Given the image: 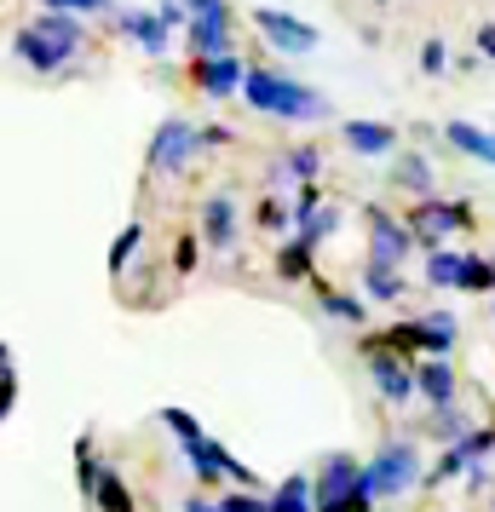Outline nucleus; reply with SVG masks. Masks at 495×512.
<instances>
[{
	"label": "nucleus",
	"instance_id": "nucleus-20",
	"mask_svg": "<svg viewBox=\"0 0 495 512\" xmlns=\"http://www.w3.org/2000/svg\"><path fill=\"white\" fill-rule=\"evenodd\" d=\"M449 346H455V317H449V311H432V317H421V351L444 357Z\"/></svg>",
	"mask_w": 495,
	"mask_h": 512
},
{
	"label": "nucleus",
	"instance_id": "nucleus-40",
	"mask_svg": "<svg viewBox=\"0 0 495 512\" xmlns=\"http://www.w3.org/2000/svg\"><path fill=\"white\" fill-rule=\"evenodd\" d=\"M478 52H484V58H495V29L490 24L478 29Z\"/></svg>",
	"mask_w": 495,
	"mask_h": 512
},
{
	"label": "nucleus",
	"instance_id": "nucleus-37",
	"mask_svg": "<svg viewBox=\"0 0 495 512\" xmlns=\"http://www.w3.org/2000/svg\"><path fill=\"white\" fill-rule=\"evenodd\" d=\"M317 202H323V190H317V185H306L300 196H294V219H311V213H317Z\"/></svg>",
	"mask_w": 495,
	"mask_h": 512
},
{
	"label": "nucleus",
	"instance_id": "nucleus-9",
	"mask_svg": "<svg viewBox=\"0 0 495 512\" xmlns=\"http://www.w3.org/2000/svg\"><path fill=\"white\" fill-rule=\"evenodd\" d=\"M254 24H260V35H265L277 52H311V47H317V29L300 24V18H288V12H271V6H260V12H254Z\"/></svg>",
	"mask_w": 495,
	"mask_h": 512
},
{
	"label": "nucleus",
	"instance_id": "nucleus-29",
	"mask_svg": "<svg viewBox=\"0 0 495 512\" xmlns=\"http://www.w3.org/2000/svg\"><path fill=\"white\" fill-rule=\"evenodd\" d=\"M334 225H340V213H311V219H300V236H306L311 248H317V242H323V236H334Z\"/></svg>",
	"mask_w": 495,
	"mask_h": 512
},
{
	"label": "nucleus",
	"instance_id": "nucleus-13",
	"mask_svg": "<svg viewBox=\"0 0 495 512\" xmlns=\"http://www.w3.org/2000/svg\"><path fill=\"white\" fill-rule=\"evenodd\" d=\"M12 52L24 58L29 70H41V75H47V70H58V64L70 58L64 47H52V41H47V35H41L35 24H29V29H18V41H12Z\"/></svg>",
	"mask_w": 495,
	"mask_h": 512
},
{
	"label": "nucleus",
	"instance_id": "nucleus-42",
	"mask_svg": "<svg viewBox=\"0 0 495 512\" xmlns=\"http://www.w3.org/2000/svg\"><path fill=\"white\" fill-rule=\"evenodd\" d=\"M0 369H6V346H0Z\"/></svg>",
	"mask_w": 495,
	"mask_h": 512
},
{
	"label": "nucleus",
	"instance_id": "nucleus-32",
	"mask_svg": "<svg viewBox=\"0 0 495 512\" xmlns=\"http://www.w3.org/2000/svg\"><path fill=\"white\" fill-rule=\"evenodd\" d=\"M421 70H426V75H444V70H449L444 41H426V47H421Z\"/></svg>",
	"mask_w": 495,
	"mask_h": 512
},
{
	"label": "nucleus",
	"instance_id": "nucleus-41",
	"mask_svg": "<svg viewBox=\"0 0 495 512\" xmlns=\"http://www.w3.org/2000/svg\"><path fill=\"white\" fill-rule=\"evenodd\" d=\"M185 512H219V501H208V495H190Z\"/></svg>",
	"mask_w": 495,
	"mask_h": 512
},
{
	"label": "nucleus",
	"instance_id": "nucleus-33",
	"mask_svg": "<svg viewBox=\"0 0 495 512\" xmlns=\"http://www.w3.org/2000/svg\"><path fill=\"white\" fill-rule=\"evenodd\" d=\"M219 512H271V501H260V495H225Z\"/></svg>",
	"mask_w": 495,
	"mask_h": 512
},
{
	"label": "nucleus",
	"instance_id": "nucleus-17",
	"mask_svg": "<svg viewBox=\"0 0 495 512\" xmlns=\"http://www.w3.org/2000/svg\"><path fill=\"white\" fill-rule=\"evenodd\" d=\"M415 392L432 397V403H455V369H449L444 357L421 363V369H415Z\"/></svg>",
	"mask_w": 495,
	"mask_h": 512
},
{
	"label": "nucleus",
	"instance_id": "nucleus-4",
	"mask_svg": "<svg viewBox=\"0 0 495 512\" xmlns=\"http://www.w3.org/2000/svg\"><path fill=\"white\" fill-rule=\"evenodd\" d=\"M202 150V127H190L185 116H173L156 127L150 139V173H185V162Z\"/></svg>",
	"mask_w": 495,
	"mask_h": 512
},
{
	"label": "nucleus",
	"instance_id": "nucleus-28",
	"mask_svg": "<svg viewBox=\"0 0 495 512\" xmlns=\"http://www.w3.org/2000/svg\"><path fill=\"white\" fill-rule=\"evenodd\" d=\"M398 179H403L409 190H421V196H426V190H432V167H426L421 156H403V162H398Z\"/></svg>",
	"mask_w": 495,
	"mask_h": 512
},
{
	"label": "nucleus",
	"instance_id": "nucleus-34",
	"mask_svg": "<svg viewBox=\"0 0 495 512\" xmlns=\"http://www.w3.org/2000/svg\"><path fill=\"white\" fill-rule=\"evenodd\" d=\"M461 432H467V420L455 415L449 403H438V438H461Z\"/></svg>",
	"mask_w": 495,
	"mask_h": 512
},
{
	"label": "nucleus",
	"instance_id": "nucleus-15",
	"mask_svg": "<svg viewBox=\"0 0 495 512\" xmlns=\"http://www.w3.org/2000/svg\"><path fill=\"white\" fill-rule=\"evenodd\" d=\"M444 139L455 144L461 156H472V162H490V167H495V133H478L472 121H449Z\"/></svg>",
	"mask_w": 495,
	"mask_h": 512
},
{
	"label": "nucleus",
	"instance_id": "nucleus-39",
	"mask_svg": "<svg viewBox=\"0 0 495 512\" xmlns=\"http://www.w3.org/2000/svg\"><path fill=\"white\" fill-rule=\"evenodd\" d=\"M12 397H18V386H12V380H6V369H0V420L12 415Z\"/></svg>",
	"mask_w": 495,
	"mask_h": 512
},
{
	"label": "nucleus",
	"instance_id": "nucleus-23",
	"mask_svg": "<svg viewBox=\"0 0 495 512\" xmlns=\"http://www.w3.org/2000/svg\"><path fill=\"white\" fill-rule=\"evenodd\" d=\"M87 495H93V501H98L104 512H133V501H127V489H121L116 478L104 472V466L93 472V489H87Z\"/></svg>",
	"mask_w": 495,
	"mask_h": 512
},
{
	"label": "nucleus",
	"instance_id": "nucleus-31",
	"mask_svg": "<svg viewBox=\"0 0 495 512\" xmlns=\"http://www.w3.org/2000/svg\"><path fill=\"white\" fill-rule=\"evenodd\" d=\"M323 311H329V317H346V323H357V317H363V305L346 300V294H323Z\"/></svg>",
	"mask_w": 495,
	"mask_h": 512
},
{
	"label": "nucleus",
	"instance_id": "nucleus-30",
	"mask_svg": "<svg viewBox=\"0 0 495 512\" xmlns=\"http://www.w3.org/2000/svg\"><path fill=\"white\" fill-rule=\"evenodd\" d=\"M306 259H311V242L300 236L294 248H283V259H277V271H283V277H300V271H306Z\"/></svg>",
	"mask_w": 495,
	"mask_h": 512
},
{
	"label": "nucleus",
	"instance_id": "nucleus-14",
	"mask_svg": "<svg viewBox=\"0 0 495 512\" xmlns=\"http://www.w3.org/2000/svg\"><path fill=\"white\" fill-rule=\"evenodd\" d=\"M116 24L127 29V35L150 52V58H167V24H162V12H121Z\"/></svg>",
	"mask_w": 495,
	"mask_h": 512
},
{
	"label": "nucleus",
	"instance_id": "nucleus-3",
	"mask_svg": "<svg viewBox=\"0 0 495 512\" xmlns=\"http://www.w3.org/2000/svg\"><path fill=\"white\" fill-rule=\"evenodd\" d=\"M185 41H190V52H196V58L231 52V6H225V0H190Z\"/></svg>",
	"mask_w": 495,
	"mask_h": 512
},
{
	"label": "nucleus",
	"instance_id": "nucleus-16",
	"mask_svg": "<svg viewBox=\"0 0 495 512\" xmlns=\"http://www.w3.org/2000/svg\"><path fill=\"white\" fill-rule=\"evenodd\" d=\"M35 29H41V35H47L52 47H64L75 58V52H81V24H75L70 12H64V6H47V12H41V18H35Z\"/></svg>",
	"mask_w": 495,
	"mask_h": 512
},
{
	"label": "nucleus",
	"instance_id": "nucleus-12",
	"mask_svg": "<svg viewBox=\"0 0 495 512\" xmlns=\"http://www.w3.org/2000/svg\"><path fill=\"white\" fill-rule=\"evenodd\" d=\"M202 242H213V248H231L236 242V202L225 190L202 202Z\"/></svg>",
	"mask_w": 495,
	"mask_h": 512
},
{
	"label": "nucleus",
	"instance_id": "nucleus-18",
	"mask_svg": "<svg viewBox=\"0 0 495 512\" xmlns=\"http://www.w3.org/2000/svg\"><path fill=\"white\" fill-rule=\"evenodd\" d=\"M346 144H352L357 156H386L398 144V133L380 127V121H346Z\"/></svg>",
	"mask_w": 495,
	"mask_h": 512
},
{
	"label": "nucleus",
	"instance_id": "nucleus-8",
	"mask_svg": "<svg viewBox=\"0 0 495 512\" xmlns=\"http://www.w3.org/2000/svg\"><path fill=\"white\" fill-rule=\"evenodd\" d=\"M190 75H196V87L208 98H231L242 81H248V70H242V58L236 52H213V58H196L190 64Z\"/></svg>",
	"mask_w": 495,
	"mask_h": 512
},
{
	"label": "nucleus",
	"instance_id": "nucleus-35",
	"mask_svg": "<svg viewBox=\"0 0 495 512\" xmlns=\"http://www.w3.org/2000/svg\"><path fill=\"white\" fill-rule=\"evenodd\" d=\"M173 265H179V271H196V236H179V248H173Z\"/></svg>",
	"mask_w": 495,
	"mask_h": 512
},
{
	"label": "nucleus",
	"instance_id": "nucleus-7",
	"mask_svg": "<svg viewBox=\"0 0 495 512\" xmlns=\"http://www.w3.org/2000/svg\"><path fill=\"white\" fill-rule=\"evenodd\" d=\"M409 248H415V231L386 219L380 208H369V265H403Z\"/></svg>",
	"mask_w": 495,
	"mask_h": 512
},
{
	"label": "nucleus",
	"instance_id": "nucleus-5",
	"mask_svg": "<svg viewBox=\"0 0 495 512\" xmlns=\"http://www.w3.org/2000/svg\"><path fill=\"white\" fill-rule=\"evenodd\" d=\"M467 202H432L426 196L421 208L409 213V231H415V242H426V248H438L444 236H455V231H467Z\"/></svg>",
	"mask_w": 495,
	"mask_h": 512
},
{
	"label": "nucleus",
	"instance_id": "nucleus-22",
	"mask_svg": "<svg viewBox=\"0 0 495 512\" xmlns=\"http://www.w3.org/2000/svg\"><path fill=\"white\" fill-rule=\"evenodd\" d=\"M363 288H369V300H403L398 265H369V271H363Z\"/></svg>",
	"mask_w": 495,
	"mask_h": 512
},
{
	"label": "nucleus",
	"instance_id": "nucleus-24",
	"mask_svg": "<svg viewBox=\"0 0 495 512\" xmlns=\"http://www.w3.org/2000/svg\"><path fill=\"white\" fill-rule=\"evenodd\" d=\"M455 288H467V294L495 288V265H490V259H478V254H467V265H461V282H455Z\"/></svg>",
	"mask_w": 495,
	"mask_h": 512
},
{
	"label": "nucleus",
	"instance_id": "nucleus-38",
	"mask_svg": "<svg viewBox=\"0 0 495 512\" xmlns=\"http://www.w3.org/2000/svg\"><path fill=\"white\" fill-rule=\"evenodd\" d=\"M260 225H265V231H283V225H288V208H283V202H265V208H260Z\"/></svg>",
	"mask_w": 495,
	"mask_h": 512
},
{
	"label": "nucleus",
	"instance_id": "nucleus-10",
	"mask_svg": "<svg viewBox=\"0 0 495 512\" xmlns=\"http://www.w3.org/2000/svg\"><path fill=\"white\" fill-rule=\"evenodd\" d=\"M369 374H375V392L386 403H409L415 397V369H403L392 351H369Z\"/></svg>",
	"mask_w": 495,
	"mask_h": 512
},
{
	"label": "nucleus",
	"instance_id": "nucleus-2",
	"mask_svg": "<svg viewBox=\"0 0 495 512\" xmlns=\"http://www.w3.org/2000/svg\"><path fill=\"white\" fill-rule=\"evenodd\" d=\"M357 484L369 489L375 501L380 495H403V489L415 484V449H409V443H386L375 461L357 472Z\"/></svg>",
	"mask_w": 495,
	"mask_h": 512
},
{
	"label": "nucleus",
	"instance_id": "nucleus-26",
	"mask_svg": "<svg viewBox=\"0 0 495 512\" xmlns=\"http://www.w3.org/2000/svg\"><path fill=\"white\" fill-rule=\"evenodd\" d=\"M317 162H323L317 150H294L288 162H277V179H311V173H317Z\"/></svg>",
	"mask_w": 495,
	"mask_h": 512
},
{
	"label": "nucleus",
	"instance_id": "nucleus-36",
	"mask_svg": "<svg viewBox=\"0 0 495 512\" xmlns=\"http://www.w3.org/2000/svg\"><path fill=\"white\" fill-rule=\"evenodd\" d=\"M41 6H64V12H110L116 0H41Z\"/></svg>",
	"mask_w": 495,
	"mask_h": 512
},
{
	"label": "nucleus",
	"instance_id": "nucleus-1",
	"mask_svg": "<svg viewBox=\"0 0 495 512\" xmlns=\"http://www.w3.org/2000/svg\"><path fill=\"white\" fill-rule=\"evenodd\" d=\"M242 93H248V104L260 116H277V121H323L329 116L323 93H311V87H300V81H288L277 70H248Z\"/></svg>",
	"mask_w": 495,
	"mask_h": 512
},
{
	"label": "nucleus",
	"instance_id": "nucleus-11",
	"mask_svg": "<svg viewBox=\"0 0 495 512\" xmlns=\"http://www.w3.org/2000/svg\"><path fill=\"white\" fill-rule=\"evenodd\" d=\"M490 449H495V432H461V438H455V449H449L444 461H438L432 484H444V478H455V472H472V466L484 461Z\"/></svg>",
	"mask_w": 495,
	"mask_h": 512
},
{
	"label": "nucleus",
	"instance_id": "nucleus-19",
	"mask_svg": "<svg viewBox=\"0 0 495 512\" xmlns=\"http://www.w3.org/2000/svg\"><path fill=\"white\" fill-rule=\"evenodd\" d=\"M271 512H317V484L311 478H283L271 495Z\"/></svg>",
	"mask_w": 495,
	"mask_h": 512
},
{
	"label": "nucleus",
	"instance_id": "nucleus-6",
	"mask_svg": "<svg viewBox=\"0 0 495 512\" xmlns=\"http://www.w3.org/2000/svg\"><path fill=\"white\" fill-rule=\"evenodd\" d=\"M185 455H190V466H196V478H202V484H219V478H231V484H254V472L236 461L231 449H219L208 432H202V438H190Z\"/></svg>",
	"mask_w": 495,
	"mask_h": 512
},
{
	"label": "nucleus",
	"instance_id": "nucleus-25",
	"mask_svg": "<svg viewBox=\"0 0 495 512\" xmlns=\"http://www.w3.org/2000/svg\"><path fill=\"white\" fill-rule=\"evenodd\" d=\"M144 248V225H127V231L116 236V248H110V271H127V259Z\"/></svg>",
	"mask_w": 495,
	"mask_h": 512
},
{
	"label": "nucleus",
	"instance_id": "nucleus-43",
	"mask_svg": "<svg viewBox=\"0 0 495 512\" xmlns=\"http://www.w3.org/2000/svg\"><path fill=\"white\" fill-rule=\"evenodd\" d=\"M185 6H190V0H185Z\"/></svg>",
	"mask_w": 495,
	"mask_h": 512
},
{
	"label": "nucleus",
	"instance_id": "nucleus-21",
	"mask_svg": "<svg viewBox=\"0 0 495 512\" xmlns=\"http://www.w3.org/2000/svg\"><path fill=\"white\" fill-rule=\"evenodd\" d=\"M461 265H467V254L432 248V254H426V282H432V288H455V282H461Z\"/></svg>",
	"mask_w": 495,
	"mask_h": 512
},
{
	"label": "nucleus",
	"instance_id": "nucleus-27",
	"mask_svg": "<svg viewBox=\"0 0 495 512\" xmlns=\"http://www.w3.org/2000/svg\"><path fill=\"white\" fill-rule=\"evenodd\" d=\"M162 426H167V432H173L179 443L202 438V420H196V415H185V409H162Z\"/></svg>",
	"mask_w": 495,
	"mask_h": 512
}]
</instances>
